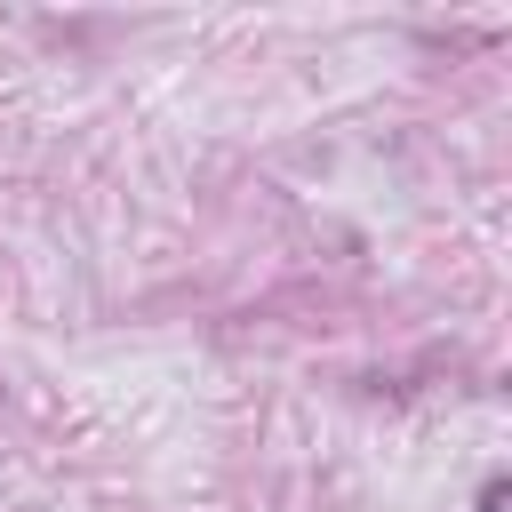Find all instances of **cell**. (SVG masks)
<instances>
[{
  "label": "cell",
  "mask_w": 512,
  "mask_h": 512,
  "mask_svg": "<svg viewBox=\"0 0 512 512\" xmlns=\"http://www.w3.org/2000/svg\"><path fill=\"white\" fill-rule=\"evenodd\" d=\"M504 504H512V480H504V472H496V480H480V512H504Z\"/></svg>",
  "instance_id": "1"
}]
</instances>
